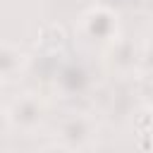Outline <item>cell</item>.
<instances>
[{"label": "cell", "mask_w": 153, "mask_h": 153, "mask_svg": "<svg viewBox=\"0 0 153 153\" xmlns=\"http://www.w3.org/2000/svg\"><path fill=\"white\" fill-rule=\"evenodd\" d=\"M43 112H45L43 110V103L36 96L26 93V96L12 100V105L7 108L5 117H7V122L14 129H19V131H33L43 122Z\"/></svg>", "instance_id": "7a4b0ae2"}, {"label": "cell", "mask_w": 153, "mask_h": 153, "mask_svg": "<svg viewBox=\"0 0 153 153\" xmlns=\"http://www.w3.org/2000/svg\"><path fill=\"white\" fill-rule=\"evenodd\" d=\"M81 33L88 41L112 43L117 38V14L110 7H91L81 14Z\"/></svg>", "instance_id": "6da1fadb"}, {"label": "cell", "mask_w": 153, "mask_h": 153, "mask_svg": "<svg viewBox=\"0 0 153 153\" xmlns=\"http://www.w3.org/2000/svg\"><path fill=\"white\" fill-rule=\"evenodd\" d=\"M139 67L143 69V74L153 76V41H151V43H146V45L141 48V60H139Z\"/></svg>", "instance_id": "ba28073f"}, {"label": "cell", "mask_w": 153, "mask_h": 153, "mask_svg": "<svg viewBox=\"0 0 153 153\" xmlns=\"http://www.w3.org/2000/svg\"><path fill=\"white\" fill-rule=\"evenodd\" d=\"M57 81H60V86H62L67 93H76V91H81V88L86 86L88 76H86V72H84L79 65H67V67L57 74Z\"/></svg>", "instance_id": "8992f818"}, {"label": "cell", "mask_w": 153, "mask_h": 153, "mask_svg": "<svg viewBox=\"0 0 153 153\" xmlns=\"http://www.w3.org/2000/svg\"><path fill=\"white\" fill-rule=\"evenodd\" d=\"M141 136H148L151 141H153V105H151V110L143 115V122H141Z\"/></svg>", "instance_id": "9c48e42d"}, {"label": "cell", "mask_w": 153, "mask_h": 153, "mask_svg": "<svg viewBox=\"0 0 153 153\" xmlns=\"http://www.w3.org/2000/svg\"><path fill=\"white\" fill-rule=\"evenodd\" d=\"M41 153H74L72 148H67V146H62L60 141H55V143H50V146H45Z\"/></svg>", "instance_id": "30bf717a"}, {"label": "cell", "mask_w": 153, "mask_h": 153, "mask_svg": "<svg viewBox=\"0 0 153 153\" xmlns=\"http://www.w3.org/2000/svg\"><path fill=\"white\" fill-rule=\"evenodd\" d=\"M0 84H2V81H0Z\"/></svg>", "instance_id": "8fae6325"}, {"label": "cell", "mask_w": 153, "mask_h": 153, "mask_svg": "<svg viewBox=\"0 0 153 153\" xmlns=\"http://www.w3.org/2000/svg\"><path fill=\"white\" fill-rule=\"evenodd\" d=\"M38 43H41V48H45L48 53H55L57 48H62V43H65V33H62L60 26H48V29H43Z\"/></svg>", "instance_id": "52a82bcc"}, {"label": "cell", "mask_w": 153, "mask_h": 153, "mask_svg": "<svg viewBox=\"0 0 153 153\" xmlns=\"http://www.w3.org/2000/svg\"><path fill=\"white\" fill-rule=\"evenodd\" d=\"M24 62H26V55H24L17 45L0 43V81L17 76V74L22 72Z\"/></svg>", "instance_id": "5b68a950"}, {"label": "cell", "mask_w": 153, "mask_h": 153, "mask_svg": "<svg viewBox=\"0 0 153 153\" xmlns=\"http://www.w3.org/2000/svg\"><path fill=\"white\" fill-rule=\"evenodd\" d=\"M93 131H96V124L91 117L86 115H69L67 120L60 122V129H57V141L72 151H79L84 148L91 139H93Z\"/></svg>", "instance_id": "3957f363"}, {"label": "cell", "mask_w": 153, "mask_h": 153, "mask_svg": "<svg viewBox=\"0 0 153 153\" xmlns=\"http://www.w3.org/2000/svg\"><path fill=\"white\" fill-rule=\"evenodd\" d=\"M141 60V48L129 41V38H115L112 43H108V65L120 72V74H129L139 67Z\"/></svg>", "instance_id": "277c9868"}]
</instances>
